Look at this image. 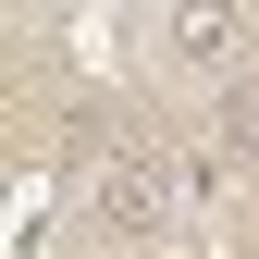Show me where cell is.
Segmentation results:
<instances>
[{"label": "cell", "mask_w": 259, "mask_h": 259, "mask_svg": "<svg viewBox=\"0 0 259 259\" xmlns=\"http://www.w3.org/2000/svg\"><path fill=\"white\" fill-rule=\"evenodd\" d=\"M210 160L222 173H259V62L210 87Z\"/></svg>", "instance_id": "cell-3"}, {"label": "cell", "mask_w": 259, "mask_h": 259, "mask_svg": "<svg viewBox=\"0 0 259 259\" xmlns=\"http://www.w3.org/2000/svg\"><path fill=\"white\" fill-rule=\"evenodd\" d=\"M74 210H87L99 247H173L185 235V173H173V148H148V136H99L87 173H74Z\"/></svg>", "instance_id": "cell-1"}, {"label": "cell", "mask_w": 259, "mask_h": 259, "mask_svg": "<svg viewBox=\"0 0 259 259\" xmlns=\"http://www.w3.org/2000/svg\"><path fill=\"white\" fill-rule=\"evenodd\" d=\"M136 37H148V62H160L173 87H222V74H247L259 0H148Z\"/></svg>", "instance_id": "cell-2"}]
</instances>
